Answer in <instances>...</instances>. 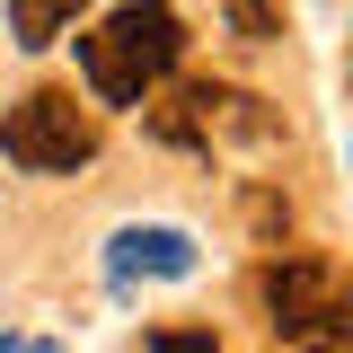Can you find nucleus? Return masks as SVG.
<instances>
[{
  "label": "nucleus",
  "instance_id": "f257e3e1",
  "mask_svg": "<svg viewBox=\"0 0 353 353\" xmlns=\"http://www.w3.org/2000/svg\"><path fill=\"white\" fill-rule=\"evenodd\" d=\"M176 53H185V27H176L168 0H115L80 36V80L97 88L106 106H141V97L176 71Z\"/></svg>",
  "mask_w": 353,
  "mask_h": 353
},
{
  "label": "nucleus",
  "instance_id": "1a4fd4ad",
  "mask_svg": "<svg viewBox=\"0 0 353 353\" xmlns=\"http://www.w3.org/2000/svg\"><path fill=\"white\" fill-rule=\"evenodd\" d=\"M0 353H62L53 336H0Z\"/></svg>",
  "mask_w": 353,
  "mask_h": 353
},
{
  "label": "nucleus",
  "instance_id": "f03ea898",
  "mask_svg": "<svg viewBox=\"0 0 353 353\" xmlns=\"http://www.w3.org/2000/svg\"><path fill=\"white\" fill-rule=\"evenodd\" d=\"M0 150L27 176H71L97 159V115L71 106V88H27L9 115H0Z\"/></svg>",
  "mask_w": 353,
  "mask_h": 353
},
{
  "label": "nucleus",
  "instance_id": "7ed1b4c3",
  "mask_svg": "<svg viewBox=\"0 0 353 353\" xmlns=\"http://www.w3.org/2000/svg\"><path fill=\"white\" fill-rule=\"evenodd\" d=\"M256 292H265L283 336H318V345H345L353 336V274L327 265V256H274L256 274Z\"/></svg>",
  "mask_w": 353,
  "mask_h": 353
},
{
  "label": "nucleus",
  "instance_id": "20e7f679",
  "mask_svg": "<svg viewBox=\"0 0 353 353\" xmlns=\"http://www.w3.org/2000/svg\"><path fill=\"white\" fill-rule=\"evenodd\" d=\"M150 132H159V141H185V150H212V141H230V132H239V141H274V115H265L256 97H239V88H176L168 106H150Z\"/></svg>",
  "mask_w": 353,
  "mask_h": 353
},
{
  "label": "nucleus",
  "instance_id": "423d86ee",
  "mask_svg": "<svg viewBox=\"0 0 353 353\" xmlns=\"http://www.w3.org/2000/svg\"><path fill=\"white\" fill-rule=\"evenodd\" d=\"M71 18H80V0H9V36L18 44H53Z\"/></svg>",
  "mask_w": 353,
  "mask_h": 353
},
{
  "label": "nucleus",
  "instance_id": "39448f33",
  "mask_svg": "<svg viewBox=\"0 0 353 353\" xmlns=\"http://www.w3.org/2000/svg\"><path fill=\"white\" fill-rule=\"evenodd\" d=\"M203 265V248L176 230V221H124L115 239H106V274L115 283H185Z\"/></svg>",
  "mask_w": 353,
  "mask_h": 353
},
{
  "label": "nucleus",
  "instance_id": "0eeeda50",
  "mask_svg": "<svg viewBox=\"0 0 353 353\" xmlns=\"http://www.w3.org/2000/svg\"><path fill=\"white\" fill-rule=\"evenodd\" d=\"M230 27H239L248 44H274V36H283V27H274V0H230Z\"/></svg>",
  "mask_w": 353,
  "mask_h": 353
},
{
  "label": "nucleus",
  "instance_id": "9d476101",
  "mask_svg": "<svg viewBox=\"0 0 353 353\" xmlns=\"http://www.w3.org/2000/svg\"><path fill=\"white\" fill-rule=\"evenodd\" d=\"M318 353H345V345H318Z\"/></svg>",
  "mask_w": 353,
  "mask_h": 353
},
{
  "label": "nucleus",
  "instance_id": "6e6552de",
  "mask_svg": "<svg viewBox=\"0 0 353 353\" xmlns=\"http://www.w3.org/2000/svg\"><path fill=\"white\" fill-rule=\"evenodd\" d=\"M150 353H221L203 327H168V336H150Z\"/></svg>",
  "mask_w": 353,
  "mask_h": 353
}]
</instances>
